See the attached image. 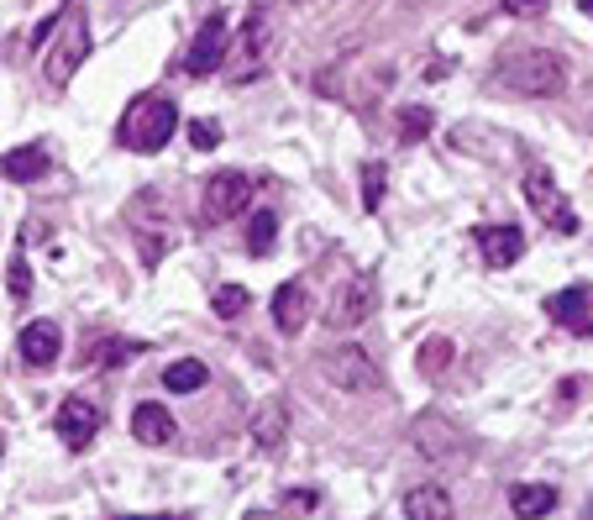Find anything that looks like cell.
Wrapping results in <instances>:
<instances>
[{"label": "cell", "mask_w": 593, "mask_h": 520, "mask_svg": "<svg viewBox=\"0 0 593 520\" xmlns=\"http://www.w3.org/2000/svg\"><path fill=\"white\" fill-rule=\"evenodd\" d=\"M525 201H531V211L552 226L556 237H573V232H577L573 205H568V195L556 190V180L546 174V169H531V174H525Z\"/></svg>", "instance_id": "8992f818"}, {"label": "cell", "mask_w": 593, "mask_h": 520, "mask_svg": "<svg viewBox=\"0 0 593 520\" xmlns=\"http://www.w3.org/2000/svg\"><path fill=\"white\" fill-rule=\"evenodd\" d=\"M268 53H274V21L263 17V11H253V17H247V27H242V59H247V69H242L237 84L253 80V63L263 69V59H268Z\"/></svg>", "instance_id": "e0dca14e"}, {"label": "cell", "mask_w": 593, "mask_h": 520, "mask_svg": "<svg viewBox=\"0 0 593 520\" xmlns=\"http://www.w3.org/2000/svg\"><path fill=\"white\" fill-rule=\"evenodd\" d=\"M410 447H416L420 458H431V462H447L462 452V431H457L447 416H436V410H426V416L410 426Z\"/></svg>", "instance_id": "30bf717a"}, {"label": "cell", "mask_w": 593, "mask_h": 520, "mask_svg": "<svg viewBox=\"0 0 593 520\" xmlns=\"http://www.w3.org/2000/svg\"><path fill=\"white\" fill-rule=\"evenodd\" d=\"M211 384V368L200 358H178V363H168L163 368V389L168 395H195V389H205Z\"/></svg>", "instance_id": "ffe728a7"}, {"label": "cell", "mask_w": 593, "mask_h": 520, "mask_svg": "<svg viewBox=\"0 0 593 520\" xmlns=\"http://www.w3.org/2000/svg\"><path fill=\"white\" fill-rule=\"evenodd\" d=\"M132 437H137L142 447H163V441H174V416L153 400L137 405V410H132Z\"/></svg>", "instance_id": "d6986e66"}, {"label": "cell", "mask_w": 593, "mask_h": 520, "mask_svg": "<svg viewBox=\"0 0 593 520\" xmlns=\"http://www.w3.org/2000/svg\"><path fill=\"white\" fill-rule=\"evenodd\" d=\"M431 111L426 105H405L399 111V142H420V137H431Z\"/></svg>", "instance_id": "d4e9b609"}, {"label": "cell", "mask_w": 593, "mask_h": 520, "mask_svg": "<svg viewBox=\"0 0 593 520\" xmlns=\"http://www.w3.org/2000/svg\"><path fill=\"white\" fill-rule=\"evenodd\" d=\"M452 363V341H431V347H420V374H441Z\"/></svg>", "instance_id": "83f0119b"}, {"label": "cell", "mask_w": 593, "mask_h": 520, "mask_svg": "<svg viewBox=\"0 0 593 520\" xmlns=\"http://www.w3.org/2000/svg\"><path fill=\"white\" fill-rule=\"evenodd\" d=\"M577 11H583V17H593V0H577Z\"/></svg>", "instance_id": "1f68e13d"}, {"label": "cell", "mask_w": 593, "mask_h": 520, "mask_svg": "<svg viewBox=\"0 0 593 520\" xmlns=\"http://www.w3.org/2000/svg\"><path fill=\"white\" fill-rule=\"evenodd\" d=\"M27 295H32V268H27V253H17V258H11V300H27Z\"/></svg>", "instance_id": "f1b7e54d"}, {"label": "cell", "mask_w": 593, "mask_h": 520, "mask_svg": "<svg viewBox=\"0 0 593 520\" xmlns=\"http://www.w3.org/2000/svg\"><path fill=\"white\" fill-rule=\"evenodd\" d=\"M384 184H389L384 163H362V211H378V205H384Z\"/></svg>", "instance_id": "484cf974"}, {"label": "cell", "mask_w": 593, "mask_h": 520, "mask_svg": "<svg viewBox=\"0 0 593 520\" xmlns=\"http://www.w3.org/2000/svg\"><path fill=\"white\" fill-rule=\"evenodd\" d=\"M510 510L520 520L552 516V510H556V489H552V483H520V489L510 494Z\"/></svg>", "instance_id": "44dd1931"}, {"label": "cell", "mask_w": 593, "mask_h": 520, "mask_svg": "<svg viewBox=\"0 0 593 520\" xmlns=\"http://www.w3.org/2000/svg\"><path fill=\"white\" fill-rule=\"evenodd\" d=\"M137 353L132 341H95V347H84V363H105V368H116V363H126Z\"/></svg>", "instance_id": "4316f807"}, {"label": "cell", "mask_w": 593, "mask_h": 520, "mask_svg": "<svg viewBox=\"0 0 593 520\" xmlns=\"http://www.w3.org/2000/svg\"><path fill=\"white\" fill-rule=\"evenodd\" d=\"M274 237H278V216L274 211H257L253 226H247V247L263 258V253H274Z\"/></svg>", "instance_id": "603a6c76"}, {"label": "cell", "mask_w": 593, "mask_h": 520, "mask_svg": "<svg viewBox=\"0 0 593 520\" xmlns=\"http://www.w3.org/2000/svg\"><path fill=\"white\" fill-rule=\"evenodd\" d=\"M84 59H90V21H84L80 0H69L59 32H53V42H48V59H42V80H48V90H69V80L84 69Z\"/></svg>", "instance_id": "3957f363"}, {"label": "cell", "mask_w": 593, "mask_h": 520, "mask_svg": "<svg viewBox=\"0 0 593 520\" xmlns=\"http://www.w3.org/2000/svg\"><path fill=\"white\" fill-rule=\"evenodd\" d=\"M247 205H253V180H247V174H237V169L216 174V180L200 190V216L211 221V226H226V221H237Z\"/></svg>", "instance_id": "5b68a950"}, {"label": "cell", "mask_w": 593, "mask_h": 520, "mask_svg": "<svg viewBox=\"0 0 593 520\" xmlns=\"http://www.w3.org/2000/svg\"><path fill=\"white\" fill-rule=\"evenodd\" d=\"M374 310H378V284L362 274V279L341 284L337 300L326 305V326H331V332H352V326H362Z\"/></svg>", "instance_id": "9c48e42d"}, {"label": "cell", "mask_w": 593, "mask_h": 520, "mask_svg": "<svg viewBox=\"0 0 593 520\" xmlns=\"http://www.w3.org/2000/svg\"><path fill=\"white\" fill-rule=\"evenodd\" d=\"M320 379L331 384V389H341V395H374L378 384H384V368H378L362 347H352V341H341V347H331V353H320Z\"/></svg>", "instance_id": "277c9868"}, {"label": "cell", "mask_w": 593, "mask_h": 520, "mask_svg": "<svg viewBox=\"0 0 593 520\" xmlns=\"http://www.w3.org/2000/svg\"><path fill=\"white\" fill-rule=\"evenodd\" d=\"M284 437H289V405H284V400H268L253 416V447L274 458L278 447H284Z\"/></svg>", "instance_id": "2e32d148"}, {"label": "cell", "mask_w": 593, "mask_h": 520, "mask_svg": "<svg viewBox=\"0 0 593 520\" xmlns=\"http://www.w3.org/2000/svg\"><path fill=\"white\" fill-rule=\"evenodd\" d=\"M546 316L556 326H568L573 337H593V284H573V289H562L546 300Z\"/></svg>", "instance_id": "8fae6325"}, {"label": "cell", "mask_w": 593, "mask_h": 520, "mask_svg": "<svg viewBox=\"0 0 593 520\" xmlns=\"http://www.w3.org/2000/svg\"><path fill=\"white\" fill-rule=\"evenodd\" d=\"M17 347H21V363H27V368H53V363L63 358V332L53 320H27Z\"/></svg>", "instance_id": "7c38bea8"}, {"label": "cell", "mask_w": 593, "mask_h": 520, "mask_svg": "<svg viewBox=\"0 0 593 520\" xmlns=\"http://www.w3.org/2000/svg\"><path fill=\"white\" fill-rule=\"evenodd\" d=\"M552 0H504V17H541Z\"/></svg>", "instance_id": "4dcf8cb0"}, {"label": "cell", "mask_w": 593, "mask_h": 520, "mask_svg": "<svg viewBox=\"0 0 593 520\" xmlns=\"http://www.w3.org/2000/svg\"><path fill=\"white\" fill-rule=\"evenodd\" d=\"M100 426H105V416H100V405L84 400V395H69V400L59 405V416H53V431H59V441L69 452H84V447L100 437Z\"/></svg>", "instance_id": "52a82bcc"}, {"label": "cell", "mask_w": 593, "mask_h": 520, "mask_svg": "<svg viewBox=\"0 0 593 520\" xmlns=\"http://www.w3.org/2000/svg\"><path fill=\"white\" fill-rule=\"evenodd\" d=\"M274 320H278V332H299V326L310 320V289L299 279L274 289Z\"/></svg>", "instance_id": "ac0fdd59"}, {"label": "cell", "mask_w": 593, "mask_h": 520, "mask_svg": "<svg viewBox=\"0 0 593 520\" xmlns=\"http://www.w3.org/2000/svg\"><path fill=\"white\" fill-rule=\"evenodd\" d=\"M399 510H405L410 520H452V516H457L452 494H447L441 483H416V489H405Z\"/></svg>", "instance_id": "9a60e30c"}, {"label": "cell", "mask_w": 593, "mask_h": 520, "mask_svg": "<svg viewBox=\"0 0 593 520\" xmlns=\"http://www.w3.org/2000/svg\"><path fill=\"white\" fill-rule=\"evenodd\" d=\"M48 169H53V159H48L42 142H27V147L0 153V180H11V184H38V180H48Z\"/></svg>", "instance_id": "5bb4252c"}, {"label": "cell", "mask_w": 593, "mask_h": 520, "mask_svg": "<svg viewBox=\"0 0 593 520\" xmlns=\"http://www.w3.org/2000/svg\"><path fill=\"white\" fill-rule=\"evenodd\" d=\"M174 126H178V111L168 95H137L126 105V116H121L116 142L132 147V153H163L168 137H174Z\"/></svg>", "instance_id": "7a4b0ae2"}, {"label": "cell", "mask_w": 593, "mask_h": 520, "mask_svg": "<svg viewBox=\"0 0 593 520\" xmlns=\"http://www.w3.org/2000/svg\"><path fill=\"white\" fill-rule=\"evenodd\" d=\"M211 305H216V316H221V320H237L242 310L253 305V295H247L242 284H221L216 295H211Z\"/></svg>", "instance_id": "cb8c5ba5"}, {"label": "cell", "mask_w": 593, "mask_h": 520, "mask_svg": "<svg viewBox=\"0 0 593 520\" xmlns=\"http://www.w3.org/2000/svg\"><path fill=\"white\" fill-rule=\"evenodd\" d=\"M226 53H232V27H226V17H205V27L195 32V42H190V53H184V69L195 74V80H205V74H216L221 63H226Z\"/></svg>", "instance_id": "ba28073f"}, {"label": "cell", "mask_w": 593, "mask_h": 520, "mask_svg": "<svg viewBox=\"0 0 593 520\" xmlns=\"http://www.w3.org/2000/svg\"><path fill=\"white\" fill-rule=\"evenodd\" d=\"M494 80L504 84L510 95L546 101V95H562V90H568V63L556 59L552 48H514V53H499Z\"/></svg>", "instance_id": "6da1fadb"}, {"label": "cell", "mask_w": 593, "mask_h": 520, "mask_svg": "<svg viewBox=\"0 0 593 520\" xmlns=\"http://www.w3.org/2000/svg\"><path fill=\"white\" fill-rule=\"evenodd\" d=\"M473 242L489 268H510V263H520V253H525V232H520V226H478Z\"/></svg>", "instance_id": "4fadbf2b"}, {"label": "cell", "mask_w": 593, "mask_h": 520, "mask_svg": "<svg viewBox=\"0 0 593 520\" xmlns=\"http://www.w3.org/2000/svg\"><path fill=\"white\" fill-rule=\"evenodd\" d=\"M190 142L200 153H211V147H221V126L216 121H190Z\"/></svg>", "instance_id": "f546056e"}, {"label": "cell", "mask_w": 593, "mask_h": 520, "mask_svg": "<svg viewBox=\"0 0 593 520\" xmlns=\"http://www.w3.org/2000/svg\"><path fill=\"white\" fill-rule=\"evenodd\" d=\"M316 510H320V489H284L268 516H316Z\"/></svg>", "instance_id": "7402d4cb"}]
</instances>
